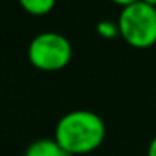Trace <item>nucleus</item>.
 Masks as SVG:
<instances>
[{
	"instance_id": "nucleus-1",
	"label": "nucleus",
	"mask_w": 156,
	"mask_h": 156,
	"mask_svg": "<svg viewBox=\"0 0 156 156\" xmlns=\"http://www.w3.org/2000/svg\"><path fill=\"white\" fill-rule=\"evenodd\" d=\"M106 126L101 116L86 109L64 114L55 124L54 139L72 156L87 154L102 144Z\"/></svg>"
},
{
	"instance_id": "nucleus-2",
	"label": "nucleus",
	"mask_w": 156,
	"mask_h": 156,
	"mask_svg": "<svg viewBox=\"0 0 156 156\" xmlns=\"http://www.w3.org/2000/svg\"><path fill=\"white\" fill-rule=\"evenodd\" d=\"M119 37L134 49L156 44V7L143 0L122 7L118 17Z\"/></svg>"
},
{
	"instance_id": "nucleus-3",
	"label": "nucleus",
	"mask_w": 156,
	"mask_h": 156,
	"mask_svg": "<svg viewBox=\"0 0 156 156\" xmlns=\"http://www.w3.org/2000/svg\"><path fill=\"white\" fill-rule=\"evenodd\" d=\"M29 62L44 72H57L67 67L72 59V44L59 32H41L27 49Z\"/></svg>"
},
{
	"instance_id": "nucleus-4",
	"label": "nucleus",
	"mask_w": 156,
	"mask_h": 156,
	"mask_svg": "<svg viewBox=\"0 0 156 156\" xmlns=\"http://www.w3.org/2000/svg\"><path fill=\"white\" fill-rule=\"evenodd\" d=\"M24 156H72L54 138H42L27 146Z\"/></svg>"
},
{
	"instance_id": "nucleus-5",
	"label": "nucleus",
	"mask_w": 156,
	"mask_h": 156,
	"mask_svg": "<svg viewBox=\"0 0 156 156\" xmlns=\"http://www.w3.org/2000/svg\"><path fill=\"white\" fill-rule=\"evenodd\" d=\"M55 2L57 0H19L20 7L34 17H42L52 12V9L55 7Z\"/></svg>"
},
{
	"instance_id": "nucleus-6",
	"label": "nucleus",
	"mask_w": 156,
	"mask_h": 156,
	"mask_svg": "<svg viewBox=\"0 0 156 156\" xmlns=\"http://www.w3.org/2000/svg\"><path fill=\"white\" fill-rule=\"evenodd\" d=\"M96 30L101 37L104 39H114L119 35V25H118V20L112 22V20H101L98 22L96 25Z\"/></svg>"
},
{
	"instance_id": "nucleus-7",
	"label": "nucleus",
	"mask_w": 156,
	"mask_h": 156,
	"mask_svg": "<svg viewBox=\"0 0 156 156\" xmlns=\"http://www.w3.org/2000/svg\"><path fill=\"white\" fill-rule=\"evenodd\" d=\"M146 156H156V136L149 141L148 151H146Z\"/></svg>"
},
{
	"instance_id": "nucleus-8",
	"label": "nucleus",
	"mask_w": 156,
	"mask_h": 156,
	"mask_svg": "<svg viewBox=\"0 0 156 156\" xmlns=\"http://www.w3.org/2000/svg\"><path fill=\"white\" fill-rule=\"evenodd\" d=\"M112 4H116V5H119V7H128V5H131V4H134V2H139V0H111Z\"/></svg>"
},
{
	"instance_id": "nucleus-9",
	"label": "nucleus",
	"mask_w": 156,
	"mask_h": 156,
	"mask_svg": "<svg viewBox=\"0 0 156 156\" xmlns=\"http://www.w3.org/2000/svg\"><path fill=\"white\" fill-rule=\"evenodd\" d=\"M143 2H146V4H149V5H154V7H156V0H143Z\"/></svg>"
}]
</instances>
